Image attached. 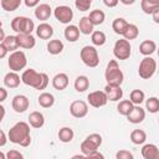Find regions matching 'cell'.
Masks as SVG:
<instances>
[{
	"mask_svg": "<svg viewBox=\"0 0 159 159\" xmlns=\"http://www.w3.org/2000/svg\"><path fill=\"white\" fill-rule=\"evenodd\" d=\"M30 123L26 122H17L15 123L7 133V139L14 143L19 144L21 147H27L31 143V135H30Z\"/></svg>",
	"mask_w": 159,
	"mask_h": 159,
	"instance_id": "6da1fadb",
	"label": "cell"
},
{
	"mask_svg": "<svg viewBox=\"0 0 159 159\" xmlns=\"http://www.w3.org/2000/svg\"><path fill=\"white\" fill-rule=\"evenodd\" d=\"M21 81L26 86H30L35 89H45L47 86H48V76L43 72H37L36 70L34 68H29V70H25L21 75Z\"/></svg>",
	"mask_w": 159,
	"mask_h": 159,
	"instance_id": "7a4b0ae2",
	"label": "cell"
},
{
	"mask_svg": "<svg viewBox=\"0 0 159 159\" xmlns=\"http://www.w3.org/2000/svg\"><path fill=\"white\" fill-rule=\"evenodd\" d=\"M104 77L108 84H113V86H120L123 83L124 80V75L122 72V70L119 68V65L117 62V60H111L107 65L106 72H104Z\"/></svg>",
	"mask_w": 159,
	"mask_h": 159,
	"instance_id": "3957f363",
	"label": "cell"
},
{
	"mask_svg": "<svg viewBox=\"0 0 159 159\" xmlns=\"http://www.w3.org/2000/svg\"><path fill=\"white\" fill-rule=\"evenodd\" d=\"M80 57L82 60V62L87 66V67H97L99 65V55L98 51L94 46H83L81 52H80Z\"/></svg>",
	"mask_w": 159,
	"mask_h": 159,
	"instance_id": "277c9868",
	"label": "cell"
},
{
	"mask_svg": "<svg viewBox=\"0 0 159 159\" xmlns=\"http://www.w3.org/2000/svg\"><path fill=\"white\" fill-rule=\"evenodd\" d=\"M11 29L17 34H31L35 29V24L30 17L16 16L11 20Z\"/></svg>",
	"mask_w": 159,
	"mask_h": 159,
	"instance_id": "5b68a950",
	"label": "cell"
},
{
	"mask_svg": "<svg viewBox=\"0 0 159 159\" xmlns=\"http://www.w3.org/2000/svg\"><path fill=\"white\" fill-rule=\"evenodd\" d=\"M102 144V137L98 133H92L89 134L82 143H81V152L83 153L84 157L91 154L94 150H98V148Z\"/></svg>",
	"mask_w": 159,
	"mask_h": 159,
	"instance_id": "8992f818",
	"label": "cell"
},
{
	"mask_svg": "<svg viewBox=\"0 0 159 159\" xmlns=\"http://www.w3.org/2000/svg\"><path fill=\"white\" fill-rule=\"evenodd\" d=\"M155 71H157V62H155V60L149 57V56H145L140 61L139 67H138L139 77L143 78V80H149L150 77H153Z\"/></svg>",
	"mask_w": 159,
	"mask_h": 159,
	"instance_id": "52a82bcc",
	"label": "cell"
},
{
	"mask_svg": "<svg viewBox=\"0 0 159 159\" xmlns=\"http://www.w3.org/2000/svg\"><path fill=\"white\" fill-rule=\"evenodd\" d=\"M132 53L130 42L127 39H119L116 41L113 46V55L117 60H128Z\"/></svg>",
	"mask_w": 159,
	"mask_h": 159,
	"instance_id": "ba28073f",
	"label": "cell"
},
{
	"mask_svg": "<svg viewBox=\"0 0 159 159\" xmlns=\"http://www.w3.org/2000/svg\"><path fill=\"white\" fill-rule=\"evenodd\" d=\"M7 65H9V68L11 71H21L26 67L27 65V58H26V55L24 51H14L11 52L9 60H7Z\"/></svg>",
	"mask_w": 159,
	"mask_h": 159,
	"instance_id": "9c48e42d",
	"label": "cell"
},
{
	"mask_svg": "<svg viewBox=\"0 0 159 159\" xmlns=\"http://www.w3.org/2000/svg\"><path fill=\"white\" fill-rule=\"evenodd\" d=\"M53 15L61 24H70L73 19V11L67 5H60L53 10Z\"/></svg>",
	"mask_w": 159,
	"mask_h": 159,
	"instance_id": "30bf717a",
	"label": "cell"
},
{
	"mask_svg": "<svg viewBox=\"0 0 159 159\" xmlns=\"http://www.w3.org/2000/svg\"><path fill=\"white\" fill-rule=\"evenodd\" d=\"M87 101H88L89 106H92L94 108H101L107 104L108 97L104 91H94L87 96Z\"/></svg>",
	"mask_w": 159,
	"mask_h": 159,
	"instance_id": "8fae6325",
	"label": "cell"
},
{
	"mask_svg": "<svg viewBox=\"0 0 159 159\" xmlns=\"http://www.w3.org/2000/svg\"><path fill=\"white\" fill-rule=\"evenodd\" d=\"M70 113L75 118H83L88 114V104L82 99L73 101L70 106Z\"/></svg>",
	"mask_w": 159,
	"mask_h": 159,
	"instance_id": "7c38bea8",
	"label": "cell"
},
{
	"mask_svg": "<svg viewBox=\"0 0 159 159\" xmlns=\"http://www.w3.org/2000/svg\"><path fill=\"white\" fill-rule=\"evenodd\" d=\"M30 102L29 98L24 94H17L11 101V107L16 113H24L26 109H29Z\"/></svg>",
	"mask_w": 159,
	"mask_h": 159,
	"instance_id": "4fadbf2b",
	"label": "cell"
},
{
	"mask_svg": "<svg viewBox=\"0 0 159 159\" xmlns=\"http://www.w3.org/2000/svg\"><path fill=\"white\" fill-rule=\"evenodd\" d=\"M35 17L40 21H46L50 19L51 14H52V9L48 4H39L36 7H35Z\"/></svg>",
	"mask_w": 159,
	"mask_h": 159,
	"instance_id": "5bb4252c",
	"label": "cell"
},
{
	"mask_svg": "<svg viewBox=\"0 0 159 159\" xmlns=\"http://www.w3.org/2000/svg\"><path fill=\"white\" fill-rule=\"evenodd\" d=\"M104 92L107 93L108 101H112V102H117L123 97V89L120 88V86H113L107 83L104 87Z\"/></svg>",
	"mask_w": 159,
	"mask_h": 159,
	"instance_id": "9a60e30c",
	"label": "cell"
},
{
	"mask_svg": "<svg viewBox=\"0 0 159 159\" xmlns=\"http://www.w3.org/2000/svg\"><path fill=\"white\" fill-rule=\"evenodd\" d=\"M145 118V111L140 107V104H135L133 111L127 116V119L133 123V124H138V123H142Z\"/></svg>",
	"mask_w": 159,
	"mask_h": 159,
	"instance_id": "2e32d148",
	"label": "cell"
},
{
	"mask_svg": "<svg viewBox=\"0 0 159 159\" xmlns=\"http://www.w3.org/2000/svg\"><path fill=\"white\" fill-rule=\"evenodd\" d=\"M17 41H19V46L21 48H26V50H31L35 47L36 45V40L31 34H17Z\"/></svg>",
	"mask_w": 159,
	"mask_h": 159,
	"instance_id": "e0dca14e",
	"label": "cell"
},
{
	"mask_svg": "<svg viewBox=\"0 0 159 159\" xmlns=\"http://www.w3.org/2000/svg\"><path fill=\"white\" fill-rule=\"evenodd\" d=\"M36 35L41 40H50L53 36V27L47 22H41L36 27Z\"/></svg>",
	"mask_w": 159,
	"mask_h": 159,
	"instance_id": "ac0fdd59",
	"label": "cell"
},
{
	"mask_svg": "<svg viewBox=\"0 0 159 159\" xmlns=\"http://www.w3.org/2000/svg\"><path fill=\"white\" fill-rule=\"evenodd\" d=\"M70 81H68V76L63 72H60L57 73L53 78H52V87L57 91H63L67 88Z\"/></svg>",
	"mask_w": 159,
	"mask_h": 159,
	"instance_id": "d6986e66",
	"label": "cell"
},
{
	"mask_svg": "<svg viewBox=\"0 0 159 159\" xmlns=\"http://www.w3.org/2000/svg\"><path fill=\"white\" fill-rule=\"evenodd\" d=\"M142 157L144 159H159V148L155 144H144L142 148Z\"/></svg>",
	"mask_w": 159,
	"mask_h": 159,
	"instance_id": "ffe728a7",
	"label": "cell"
},
{
	"mask_svg": "<svg viewBox=\"0 0 159 159\" xmlns=\"http://www.w3.org/2000/svg\"><path fill=\"white\" fill-rule=\"evenodd\" d=\"M20 82H22L21 77L15 71H11V72L6 73L5 77H4V84L7 88H17L20 86Z\"/></svg>",
	"mask_w": 159,
	"mask_h": 159,
	"instance_id": "44dd1931",
	"label": "cell"
},
{
	"mask_svg": "<svg viewBox=\"0 0 159 159\" xmlns=\"http://www.w3.org/2000/svg\"><path fill=\"white\" fill-rule=\"evenodd\" d=\"M80 34H81V31H80L78 26H76V25H68V26H66L65 32H63L65 39L68 42H76L78 40V37H80Z\"/></svg>",
	"mask_w": 159,
	"mask_h": 159,
	"instance_id": "7402d4cb",
	"label": "cell"
},
{
	"mask_svg": "<svg viewBox=\"0 0 159 159\" xmlns=\"http://www.w3.org/2000/svg\"><path fill=\"white\" fill-rule=\"evenodd\" d=\"M29 123L32 128H41L45 124V117L41 112L39 111H34L30 113L29 116Z\"/></svg>",
	"mask_w": 159,
	"mask_h": 159,
	"instance_id": "603a6c76",
	"label": "cell"
},
{
	"mask_svg": "<svg viewBox=\"0 0 159 159\" xmlns=\"http://www.w3.org/2000/svg\"><path fill=\"white\" fill-rule=\"evenodd\" d=\"M157 51V43L153 40H144L139 45V52L144 56H150Z\"/></svg>",
	"mask_w": 159,
	"mask_h": 159,
	"instance_id": "cb8c5ba5",
	"label": "cell"
},
{
	"mask_svg": "<svg viewBox=\"0 0 159 159\" xmlns=\"http://www.w3.org/2000/svg\"><path fill=\"white\" fill-rule=\"evenodd\" d=\"M93 27H94V25L92 24V21L89 20L88 16H83V17L80 19L78 29H80L81 34H83V35H91L93 32Z\"/></svg>",
	"mask_w": 159,
	"mask_h": 159,
	"instance_id": "d4e9b609",
	"label": "cell"
},
{
	"mask_svg": "<svg viewBox=\"0 0 159 159\" xmlns=\"http://www.w3.org/2000/svg\"><path fill=\"white\" fill-rule=\"evenodd\" d=\"M140 7L144 14H153L159 9V0H142L140 1Z\"/></svg>",
	"mask_w": 159,
	"mask_h": 159,
	"instance_id": "484cf974",
	"label": "cell"
},
{
	"mask_svg": "<svg viewBox=\"0 0 159 159\" xmlns=\"http://www.w3.org/2000/svg\"><path fill=\"white\" fill-rule=\"evenodd\" d=\"M37 102L42 107V108H50L53 106L55 103V97L52 93H48V92H42L39 98H37Z\"/></svg>",
	"mask_w": 159,
	"mask_h": 159,
	"instance_id": "4316f807",
	"label": "cell"
},
{
	"mask_svg": "<svg viewBox=\"0 0 159 159\" xmlns=\"http://www.w3.org/2000/svg\"><path fill=\"white\" fill-rule=\"evenodd\" d=\"M134 106H135V104H134L130 99H123V101H119V103H118V106H117V111H118L119 114L127 117V116L133 111Z\"/></svg>",
	"mask_w": 159,
	"mask_h": 159,
	"instance_id": "83f0119b",
	"label": "cell"
},
{
	"mask_svg": "<svg viewBox=\"0 0 159 159\" xmlns=\"http://www.w3.org/2000/svg\"><path fill=\"white\" fill-rule=\"evenodd\" d=\"M128 24H129V22H128L125 19H123V17H117V19H114L113 22H112V29H113V31H114L117 35H122V36H123V34H124V31H125Z\"/></svg>",
	"mask_w": 159,
	"mask_h": 159,
	"instance_id": "f1b7e54d",
	"label": "cell"
},
{
	"mask_svg": "<svg viewBox=\"0 0 159 159\" xmlns=\"http://www.w3.org/2000/svg\"><path fill=\"white\" fill-rule=\"evenodd\" d=\"M47 51L51 55H58L63 51V42L61 40H50L47 42Z\"/></svg>",
	"mask_w": 159,
	"mask_h": 159,
	"instance_id": "f546056e",
	"label": "cell"
},
{
	"mask_svg": "<svg viewBox=\"0 0 159 159\" xmlns=\"http://www.w3.org/2000/svg\"><path fill=\"white\" fill-rule=\"evenodd\" d=\"M89 87V80L87 76H78L75 80V89L80 93L84 92L86 89H88Z\"/></svg>",
	"mask_w": 159,
	"mask_h": 159,
	"instance_id": "4dcf8cb0",
	"label": "cell"
},
{
	"mask_svg": "<svg viewBox=\"0 0 159 159\" xmlns=\"http://www.w3.org/2000/svg\"><path fill=\"white\" fill-rule=\"evenodd\" d=\"M58 139L62 142V143H70L72 139H73V135H75V133H73V130H72V128H70V127H62L60 130H58Z\"/></svg>",
	"mask_w": 159,
	"mask_h": 159,
	"instance_id": "1f68e13d",
	"label": "cell"
},
{
	"mask_svg": "<svg viewBox=\"0 0 159 159\" xmlns=\"http://www.w3.org/2000/svg\"><path fill=\"white\" fill-rule=\"evenodd\" d=\"M130 140L133 144H137V145L143 144L147 140V133L143 129H134L130 133Z\"/></svg>",
	"mask_w": 159,
	"mask_h": 159,
	"instance_id": "d6a6232c",
	"label": "cell"
},
{
	"mask_svg": "<svg viewBox=\"0 0 159 159\" xmlns=\"http://www.w3.org/2000/svg\"><path fill=\"white\" fill-rule=\"evenodd\" d=\"M89 20L92 21V24L96 26V25H101L104 22V19H106V14L102 11V10H92L88 15Z\"/></svg>",
	"mask_w": 159,
	"mask_h": 159,
	"instance_id": "836d02e7",
	"label": "cell"
},
{
	"mask_svg": "<svg viewBox=\"0 0 159 159\" xmlns=\"http://www.w3.org/2000/svg\"><path fill=\"white\" fill-rule=\"evenodd\" d=\"M9 50V52H14L16 51L20 46H19V41H17V36H14V35H7L4 41H1Z\"/></svg>",
	"mask_w": 159,
	"mask_h": 159,
	"instance_id": "e575fe53",
	"label": "cell"
},
{
	"mask_svg": "<svg viewBox=\"0 0 159 159\" xmlns=\"http://www.w3.org/2000/svg\"><path fill=\"white\" fill-rule=\"evenodd\" d=\"M138 35H139V29H138V26L134 25V24H128V26H127V29H125V31H124V34H123V37L127 39L128 41H130V40L137 39Z\"/></svg>",
	"mask_w": 159,
	"mask_h": 159,
	"instance_id": "d590c367",
	"label": "cell"
},
{
	"mask_svg": "<svg viewBox=\"0 0 159 159\" xmlns=\"http://www.w3.org/2000/svg\"><path fill=\"white\" fill-rule=\"evenodd\" d=\"M106 40H107L106 39V34L103 31L97 30V31H93L91 34V41H92V43L94 46H103L106 43Z\"/></svg>",
	"mask_w": 159,
	"mask_h": 159,
	"instance_id": "8d00e7d4",
	"label": "cell"
},
{
	"mask_svg": "<svg viewBox=\"0 0 159 159\" xmlns=\"http://www.w3.org/2000/svg\"><path fill=\"white\" fill-rule=\"evenodd\" d=\"M22 0H1V7L5 11H15L20 7Z\"/></svg>",
	"mask_w": 159,
	"mask_h": 159,
	"instance_id": "74e56055",
	"label": "cell"
},
{
	"mask_svg": "<svg viewBox=\"0 0 159 159\" xmlns=\"http://www.w3.org/2000/svg\"><path fill=\"white\" fill-rule=\"evenodd\" d=\"M129 99L134 103V104H142L145 99V93L142 89H133L129 94Z\"/></svg>",
	"mask_w": 159,
	"mask_h": 159,
	"instance_id": "f35d334b",
	"label": "cell"
},
{
	"mask_svg": "<svg viewBox=\"0 0 159 159\" xmlns=\"http://www.w3.org/2000/svg\"><path fill=\"white\" fill-rule=\"evenodd\" d=\"M145 109L150 113H158L159 112V99L157 97H149L145 101Z\"/></svg>",
	"mask_w": 159,
	"mask_h": 159,
	"instance_id": "ab89813d",
	"label": "cell"
},
{
	"mask_svg": "<svg viewBox=\"0 0 159 159\" xmlns=\"http://www.w3.org/2000/svg\"><path fill=\"white\" fill-rule=\"evenodd\" d=\"M75 5L77 7V10L80 11H87L89 10L91 5H92V0H76Z\"/></svg>",
	"mask_w": 159,
	"mask_h": 159,
	"instance_id": "60d3db41",
	"label": "cell"
},
{
	"mask_svg": "<svg viewBox=\"0 0 159 159\" xmlns=\"http://www.w3.org/2000/svg\"><path fill=\"white\" fill-rule=\"evenodd\" d=\"M116 158H117V159H133L134 155H133L129 150L122 149V150H119V152L116 153Z\"/></svg>",
	"mask_w": 159,
	"mask_h": 159,
	"instance_id": "b9f144b4",
	"label": "cell"
},
{
	"mask_svg": "<svg viewBox=\"0 0 159 159\" xmlns=\"http://www.w3.org/2000/svg\"><path fill=\"white\" fill-rule=\"evenodd\" d=\"M22 158H24V155L19 150H15V149L9 150L6 154V159H22Z\"/></svg>",
	"mask_w": 159,
	"mask_h": 159,
	"instance_id": "7bdbcfd3",
	"label": "cell"
},
{
	"mask_svg": "<svg viewBox=\"0 0 159 159\" xmlns=\"http://www.w3.org/2000/svg\"><path fill=\"white\" fill-rule=\"evenodd\" d=\"M24 2L27 7H36L40 4V0H24Z\"/></svg>",
	"mask_w": 159,
	"mask_h": 159,
	"instance_id": "ee69618b",
	"label": "cell"
},
{
	"mask_svg": "<svg viewBox=\"0 0 159 159\" xmlns=\"http://www.w3.org/2000/svg\"><path fill=\"white\" fill-rule=\"evenodd\" d=\"M9 52V50H7V47L2 43V42H0V58H4L5 56H6V53Z\"/></svg>",
	"mask_w": 159,
	"mask_h": 159,
	"instance_id": "f6af8a7d",
	"label": "cell"
},
{
	"mask_svg": "<svg viewBox=\"0 0 159 159\" xmlns=\"http://www.w3.org/2000/svg\"><path fill=\"white\" fill-rule=\"evenodd\" d=\"M103 2H104V5L108 6V7H116V6L118 5L119 0H103Z\"/></svg>",
	"mask_w": 159,
	"mask_h": 159,
	"instance_id": "bcb514c9",
	"label": "cell"
},
{
	"mask_svg": "<svg viewBox=\"0 0 159 159\" xmlns=\"http://www.w3.org/2000/svg\"><path fill=\"white\" fill-rule=\"evenodd\" d=\"M86 158H89V159H91V158H101V159H103V158H104V155H103V154H101L98 150H94V152H92L91 154H88Z\"/></svg>",
	"mask_w": 159,
	"mask_h": 159,
	"instance_id": "7dc6e473",
	"label": "cell"
},
{
	"mask_svg": "<svg viewBox=\"0 0 159 159\" xmlns=\"http://www.w3.org/2000/svg\"><path fill=\"white\" fill-rule=\"evenodd\" d=\"M6 97H7V92L4 87H1L0 88V102H4L6 99Z\"/></svg>",
	"mask_w": 159,
	"mask_h": 159,
	"instance_id": "c3c4849f",
	"label": "cell"
},
{
	"mask_svg": "<svg viewBox=\"0 0 159 159\" xmlns=\"http://www.w3.org/2000/svg\"><path fill=\"white\" fill-rule=\"evenodd\" d=\"M0 134H1V139H0V147H4V145L6 144V134H5V132H4V130H1V132H0Z\"/></svg>",
	"mask_w": 159,
	"mask_h": 159,
	"instance_id": "681fc988",
	"label": "cell"
},
{
	"mask_svg": "<svg viewBox=\"0 0 159 159\" xmlns=\"http://www.w3.org/2000/svg\"><path fill=\"white\" fill-rule=\"evenodd\" d=\"M152 16H153V21H154L155 24H159V9H158L157 11H154V12L152 14Z\"/></svg>",
	"mask_w": 159,
	"mask_h": 159,
	"instance_id": "f907efd6",
	"label": "cell"
},
{
	"mask_svg": "<svg viewBox=\"0 0 159 159\" xmlns=\"http://www.w3.org/2000/svg\"><path fill=\"white\" fill-rule=\"evenodd\" d=\"M123 5H133L135 2V0H119Z\"/></svg>",
	"mask_w": 159,
	"mask_h": 159,
	"instance_id": "816d5d0a",
	"label": "cell"
},
{
	"mask_svg": "<svg viewBox=\"0 0 159 159\" xmlns=\"http://www.w3.org/2000/svg\"><path fill=\"white\" fill-rule=\"evenodd\" d=\"M0 109H1V119L0 120H2L4 117H5V107L4 106H0Z\"/></svg>",
	"mask_w": 159,
	"mask_h": 159,
	"instance_id": "f5cc1de1",
	"label": "cell"
},
{
	"mask_svg": "<svg viewBox=\"0 0 159 159\" xmlns=\"http://www.w3.org/2000/svg\"><path fill=\"white\" fill-rule=\"evenodd\" d=\"M0 34H1V37H0V41H4V39L6 37L5 34H4V29H0Z\"/></svg>",
	"mask_w": 159,
	"mask_h": 159,
	"instance_id": "db71d44e",
	"label": "cell"
},
{
	"mask_svg": "<svg viewBox=\"0 0 159 159\" xmlns=\"http://www.w3.org/2000/svg\"><path fill=\"white\" fill-rule=\"evenodd\" d=\"M158 56H159V48H158Z\"/></svg>",
	"mask_w": 159,
	"mask_h": 159,
	"instance_id": "11a10c76",
	"label": "cell"
},
{
	"mask_svg": "<svg viewBox=\"0 0 159 159\" xmlns=\"http://www.w3.org/2000/svg\"><path fill=\"white\" fill-rule=\"evenodd\" d=\"M158 122H159V118H158Z\"/></svg>",
	"mask_w": 159,
	"mask_h": 159,
	"instance_id": "9f6ffc18",
	"label": "cell"
},
{
	"mask_svg": "<svg viewBox=\"0 0 159 159\" xmlns=\"http://www.w3.org/2000/svg\"><path fill=\"white\" fill-rule=\"evenodd\" d=\"M158 72H159V70H158Z\"/></svg>",
	"mask_w": 159,
	"mask_h": 159,
	"instance_id": "6f0895ef",
	"label": "cell"
}]
</instances>
